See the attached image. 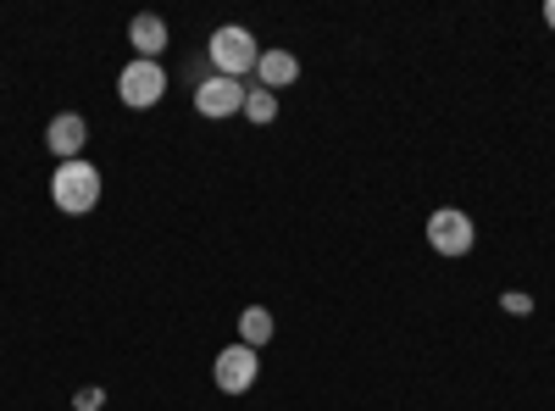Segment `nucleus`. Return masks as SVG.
Returning <instances> with one entry per match:
<instances>
[{
    "label": "nucleus",
    "mask_w": 555,
    "mask_h": 411,
    "mask_svg": "<svg viewBox=\"0 0 555 411\" xmlns=\"http://www.w3.org/2000/svg\"><path fill=\"white\" fill-rule=\"evenodd\" d=\"M51 201H56V211H67V217L95 211V206H101V167L83 162V156H78V162H56Z\"/></svg>",
    "instance_id": "f257e3e1"
},
{
    "label": "nucleus",
    "mask_w": 555,
    "mask_h": 411,
    "mask_svg": "<svg viewBox=\"0 0 555 411\" xmlns=\"http://www.w3.org/2000/svg\"><path fill=\"white\" fill-rule=\"evenodd\" d=\"M206 62L222 73V78H250L256 73V62H261V44H256V34L250 28H240V23H222L211 39H206Z\"/></svg>",
    "instance_id": "f03ea898"
},
{
    "label": "nucleus",
    "mask_w": 555,
    "mask_h": 411,
    "mask_svg": "<svg viewBox=\"0 0 555 411\" xmlns=\"http://www.w3.org/2000/svg\"><path fill=\"white\" fill-rule=\"evenodd\" d=\"M117 101H122L128 112H151V106H162V101H167V67L133 56V62L117 73Z\"/></svg>",
    "instance_id": "7ed1b4c3"
},
{
    "label": "nucleus",
    "mask_w": 555,
    "mask_h": 411,
    "mask_svg": "<svg viewBox=\"0 0 555 411\" xmlns=\"http://www.w3.org/2000/svg\"><path fill=\"white\" fill-rule=\"evenodd\" d=\"M428 245H434L439 256H450V261L473 256V245H478V222L461 211V206H439V211L428 217Z\"/></svg>",
    "instance_id": "20e7f679"
},
{
    "label": "nucleus",
    "mask_w": 555,
    "mask_h": 411,
    "mask_svg": "<svg viewBox=\"0 0 555 411\" xmlns=\"http://www.w3.org/2000/svg\"><path fill=\"white\" fill-rule=\"evenodd\" d=\"M256 373H261V356L250 345H222L217 361H211V378H217L222 395H245L256 384Z\"/></svg>",
    "instance_id": "39448f33"
},
{
    "label": "nucleus",
    "mask_w": 555,
    "mask_h": 411,
    "mask_svg": "<svg viewBox=\"0 0 555 411\" xmlns=\"http://www.w3.org/2000/svg\"><path fill=\"white\" fill-rule=\"evenodd\" d=\"M89 145V123L78 112H56L51 123H44V151H51L56 162H78Z\"/></svg>",
    "instance_id": "423d86ee"
},
{
    "label": "nucleus",
    "mask_w": 555,
    "mask_h": 411,
    "mask_svg": "<svg viewBox=\"0 0 555 411\" xmlns=\"http://www.w3.org/2000/svg\"><path fill=\"white\" fill-rule=\"evenodd\" d=\"M195 112H201V117H234V112H245V84L211 73V78L195 89Z\"/></svg>",
    "instance_id": "0eeeda50"
},
{
    "label": "nucleus",
    "mask_w": 555,
    "mask_h": 411,
    "mask_svg": "<svg viewBox=\"0 0 555 411\" xmlns=\"http://www.w3.org/2000/svg\"><path fill=\"white\" fill-rule=\"evenodd\" d=\"M128 44H133L139 62H162V51H167V17L139 12V17L128 23Z\"/></svg>",
    "instance_id": "6e6552de"
},
{
    "label": "nucleus",
    "mask_w": 555,
    "mask_h": 411,
    "mask_svg": "<svg viewBox=\"0 0 555 411\" xmlns=\"http://www.w3.org/2000/svg\"><path fill=\"white\" fill-rule=\"evenodd\" d=\"M256 78H261V89L278 95V89H289L300 78V56H289V51H278V44H272V51H261V62H256Z\"/></svg>",
    "instance_id": "1a4fd4ad"
},
{
    "label": "nucleus",
    "mask_w": 555,
    "mask_h": 411,
    "mask_svg": "<svg viewBox=\"0 0 555 411\" xmlns=\"http://www.w3.org/2000/svg\"><path fill=\"white\" fill-rule=\"evenodd\" d=\"M272 334H278V323H272V311H267V306H245V311H240V345L261 350Z\"/></svg>",
    "instance_id": "9d476101"
},
{
    "label": "nucleus",
    "mask_w": 555,
    "mask_h": 411,
    "mask_svg": "<svg viewBox=\"0 0 555 411\" xmlns=\"http://www.w3.org/2000/svg\"><path fill=\"white\" fill-rule=\"evenodd\" d=\"M240 117H250V123H272L278 117V95H272V89H245V112Z\"/></svg>",
    "instance_id": "9b49d317"
},
{
    "label": "nucleus",
    "mask_w": 555,
    "mask_h": 411,
    "mask_svg": "<svg viewBox=\"0 0 555 411\" xmlns=\"http://www.w3.org/2000/svg\"><path fill=\"white\" fill-rule=\"evenodd\" d=\"M500 311H512V317H533V295H528V290H505V295H500Z\"/></svg>",
    "instance_id": "f8f14e48"
},
{
    "label": "nucleus",
    "mask_w": 555,
    "mask_h": 411,
    "mask_svg": "<svg viewBox=\"0 0 555 411\" xmlns=\"http://www.w3.org/2000/svg\"><path fill=\"white\" fill-rule=\"evenodd\" d=\"M73 406H78V411H101V406H106V389H101V384H83V389L73 395Z\"/></svg>",
    "instance_id": "ddd939ff"
},
{
    "label": "nucleus",
    "mask_w": 555,
    "mask_h": 411,
    "mask_svg": "<svg viewBox=\"0 0 555 411\" xmlns=\"http://www.w3.org/2000/svg\"><path fill=\"white\" fill-rule=\"evenodd\" d=\"M544 28H555V0H544Z\"/></svg>",
    "instance_id": "4468645a"
}]
</instances>
